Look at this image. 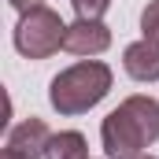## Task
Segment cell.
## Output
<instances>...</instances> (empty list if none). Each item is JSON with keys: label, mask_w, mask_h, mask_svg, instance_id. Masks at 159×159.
<instances>
[{"label": "cell", "mask_w": 159, "mask_h": 159, "mask_svg": "<svg viewBox=\"0 0 159 159\" xmlns=\"http://www.w3.org/2000/svg\"><path fill=\"white\" fill-rule=\"evenodd\" d=\"M156 141H159V100L148 96V93L126 96L100 122L104 159H137Z\"/></svg>", "instance_id": "6da1fadb"}, {"label": "cell", "mask_w": 159, "mask_h": 159, "mask_svg": "<svg viewBox=\"0 0 159 159\" xmlns=\"http://www.w3.org/2000/svg\"><path fill=\"white\" fill-rule=\"evenodd\" d=\"M115 85V70L104 59H78L74 67L59 70L48 85V104L52 111H59L63 119H74L93 111Z\"/></svg>", "instance_id": "7a4b0ae2"}, {"label": "cell", "mask_w": 159, "mask_h": 159, "mask_svg": "<svg viewBox=\"0 0 159 159\" xmlns=\"http://www.w3.org/2000/svg\"><path fill=\"white\" fill-rule=\"evenodd\" d=\"M63 37H67V22L48 4H41L34 11H22L15 30H11L15 52L22 59H48V56H56L63 48Z\"/></svg>", "instance_id": "3957f363"}, {"label": "cell", "mask_w": 159, "mask_h": 159, "mask_svg": "<svg viewBox=\"0 0 159 159\" xmlns=\"http://www.w3.org/2000/svg\"><path fill=\"white\" fill-rule=\"evenodd\" d=\"M48 141H52L48 122L37 119V115H30V119L15 122V126L7 129V141H4V148H0V159H44Z\"/></svg>", "instance_id": "277c9868"}, {"label": "cell", "mask_w": 159, "mask_h": 159, "mask_svg": "<svg viewBox=\"0 0 159 159\" xmlns=\"http://www.w3.org/2000/svg\"><path fill=\"white\" fill-rule=\"evenodd\" d=\"M111 48V26L104 19H74L67 26V37H63V52L81 56V59H93L100 52Z\"/></svg>", "instance_id": "5b68a950"}, {"label": "cell", "mask_w": 159, "mask_h": 159, "mask_svg": "<svg viewBox=\"0 0 159 159\" xmlns=\"http://www.w3.org/2000/svg\"><path fill=\"white\" fill-rule=\"evenodd\" d=\"M122 67H126V74L133 81H141V85H152L159 81V44L156 41H133V44H126L122 48Z\"/></svg>", "instance_id": "8992f818"}, {"label": "cell", "mask_w": 159, "mask_h": 159, "mask_svg": "<svg viewBox=\"0 0 159 159\" xmlns=\"http://www.w3.org/2000/svg\"><path fill=\"white\" fill-rule=\"evenodd\" d=\"M44 159H89V141H85V133H78V129H59V133H52Z\"/></svg>", "instance_id": "52a82bcc"}, {"label": "cell", "mask_w": 159, "mask_h": 159, "mask_svg": "<svg viewBox=\"0 0 159 159\" xmlns=\"http://www.w3.org/2000/svg\"><path fill=\"white\" fill-rule=\"evenodd\" d=\"M141 37L159 44V0H148L141 11Z\"/></svg>", "instance_id": "ba28073f"}, {"label": "cell", "mask_w": 159, "mask_h": 159, "mask_svg": "<svg viewBox=\"0 0 159 159\" xmlns=\"http://www.w3.org/2000/svg\"><path fill=\"white\" fill-rule=\"evenodd\" d=\"M70 7H74L78 19H104L111 0H70Z\"/></svg>", "instance_id": "9c48e42d"}, {"label": "cell", "mask_w": 159, "mask_h": 159, "mask_svg": "<svg viewBox=\"0 0 159 159\" xmlns=\"http://www.w3.org/2000/svg\"><path fill=\"white\" fill-rule=\"evenodd\" d=\"M7 4H11V7H15L19 15H22V11H34V7H41L44 0H7Z\"/></svg>", "instance_id": "30bf717a"}, {"label": "cell", "mask_w": 159, "mask_h": 159, "mask_svg": "<svg viewBox=\"0 0 159 159\" xmlns=\"http://www.w3.org/2000/svg\"><path fill=\"white\" fill-rule=\"evenodd\" d=\"M137 159H159V156H148V152H144V156H137Z\"/></svg>", "instance_id": "8fae6325"}]
</instances>
